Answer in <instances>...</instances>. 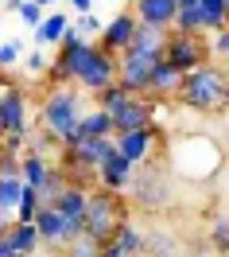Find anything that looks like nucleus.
I'll use <instances>...</instances> for the list:
<instances>
[{
    "label": "nucleus",
    "instance_id": "423d86ee",
    "mask_svg": "<svg viewBox=\"0 0 229 257\" xmlns=\"http://www.w3.org/2000/svg\"><path fill=\"white\" fill-rule=\"evenodd\" d=\"M164 59L179 74L186 70H194V66L210 63V43L202 39V35H186V32H167L164 35Z\"/></svg>",
    "mask_w": 229,
    "mask_h": 257
},
{
    "label": "nucleus",
    "instance_id": "f8f14e48",
    "mask_svg": "<svg viewBox=\"0 0 229 257\" xmlns=\"http://www.w3.org/2000/svg\"><path fill=\"white\" fill-rule=\"evenodd\" d=\"M156 137H160V125H148V128H132V133H120L113 137L116 152L132 164H148L152 152H156Z\"/></svg>",
    "mask_w": 229,
    "mask_h": 257
},
{
    "label": "nucleus",
    "instance_id": "2eb2a0df",
    "mask_svg": "<svg viewBox=\"0 0 229 257\" xmlns=\"http://www.w3.org/2000/svg\"><path fill=\"white\" fill-rule=\"evenodd\" d=\"M128 12L136 16V24H144V28L171 32V24H175V0H132Z\"/></svg>",
    "mask_w": 229,
    "mask_h": 257
},
{
    "label": "nucleus",
    "instance_id": "4c0bfd02",
    "mask_svg": "<svg viewBox=\"0 0 229 257\" xmlns=\"http://www.w3.org/2000/svg\"><path fill=\"white\" fill-rule=\"evenodd\" d=\"M222 253H229V234H226V249H222Z\"/></svg>",
    "mask_w": 229,
    "mask_h": 257
},
{
    "label": "nucleus",
    "instance_id": "6ab92c4d",
    "mask_svg": "<svg viewBox=\"0 0 229 257\" xmlns=\"http://www.w3.org/2000/svg\"><path fill=\"white\" fill-rule=\"evenodd\" d=\"M66 28H70V20H66L62 12L43 16V20H39V28H35V43H39V47H58L62 35H66Z\"/></svg>",
    "mask_w": 229,
    "mask_h": 257
},
{
    "label": "nucleus",
    "instance_id": "c756f323",
    "mask_svg": "<svg viewBox=\"0 0 229 257\" xmlns=\"http://www.w3.org/2000/svg\"><path fill=\"white\" fill-rule=\"evenodd\" d=\"M47 66H50V59H47V47H39V51H32L28 55V74H47Z\"/></svg>",
    "mask_w": 229,
    "mask_h": 257
},
{
    "label": "nucleus",
    "instance_id": "c85d7f7f",
    "mask_svg": "<svg viewBox=\"0 0 229 257\" xmlns=\"http://www.w3.org/2000/svg\"><path fill=\"white\" fill-rule=\"evenodd\" d=\"M20 51H24V43H20V39L0 43V70H12V66L20 63Z\"/></svg>",
    "mask_w": 229,
    "mask_h": 257
},
{
    "label": "nucleus",
    "instance_id": "aec40b11",
    "mask_svg": "<svg viewBox=\"0 0 229 257\" xmlns=\"http://www.w3.org/2000/svg\"><path fill=\"white\" fill-rule=\"evenodd\" d=\"M198 24H202V35H218L226 28V0H198Z\"/></svg>",
    "mask_w": 229,
    "mask_h": 257
},
{
    "label": "nucleus",
    "instance_id": "393cba45",
    "mask_svg": "<svg viewBox=\"0 0 229 257\" xmlns=\"http://www.w3.org/2000/svg\"><path fill=\"white\" fill-rule=\"evenodd\" d=\"M20 195H24V179L20 176H0V207L8 210V214H16Z\"/></svg>",
    "mask_w": 229,
    "mask_h": 257
},
{
    "label": "nucleus",
    "instance_id": "ea45409f",
    "mask_svg": "<svg viewBox=\"0 0 229 257\" xmlns=\"http://www.w3.org/2000/svg\"><path fill=\"white\" fill-rule=\"evenodd\" d=\"M128 257H144V253H128Z\"/></svg>",
    "mask_w": 229,
    "mask_h": 257
},
{
    "label": "nucleus",
    "instance_id": "7ed1b4c3",
    "mask_svg": "<svg viewBox=\"0 0 229 257\" xmlns=\"http://www.w3.org/2000/svg\"><path fill=\"white\" fill-rule=\"evenodd\" d=\"M82 113H86V97L78 86H50L43 94V101H39V128L62 145V137L78 125Z\"/></svg>",
    "mask_w": 229,
    "mask_h": 257
},
{
    "label": "nucleus",
    "instance_id": "9b49d317",
    "mask_svg": "<svg viewBox=\"0 0 229 257\" xmlns=\"http://www.w3.org/2000/svg\"><path fill=\"white\" fill-rule=\"evenodd\" d=\"M132 172H136V164L124 160V156L113 148V152H109V156L98 164L94 179H98L101 191H120V195H124V191H128V183H132Z\"/></svg>",
    "mask_w": 229,
    "mask_h": 257
},
{
    "label": "nucleus",
    "instance_id": "e433bc0d",
    "mask_svg": "<svg viewBox=\"0 0 229 257\" xmlns=\"http://www.w3.org/2000/svg\"><path fill=\"white\" fill-rule=\"evenodd\" d=\"M39 4H43V8H47V4H62V0H39Z\"/></svg>",
    "mask_w": 229,
    "mask_h": 257
},
{
    "label": "nucleus",
    "instance_id": "f704fd0d",
    "mask_svg": "<svg viewBox=\"0 0 229 257\" xmlns=\"http://www.w3.org/2000/svg\"><path fill=\"white\" fill-rule=\"evenodd\" d=\"M0 257H24V253L16 249V245L8 241V234H0Z\"/></svg>",
    "mask_w": 229,
    "mask_h": 257
},
{
    "label": "nucleus",
    "instance_id": "4be33fe9",
    "mask_svg": "<svg viewBox=\"0 0 229 257\" xmlns=\"http://www.w3.org/2000/svg\"><path fill=\"white\" fill-rule=\"evenodd\" d=\"M171 32L202 35V24H198V0H175V24H171Z\"/></svg>",
    "mask_w": 229,
    "mask_h": 257
},
{
    "label": "nucleus",
    "instance_id": "f3484780",
    "mask_svg": "<svg viewBox=\"0 0 229 257\" xmlns=\"http://www.w3.org/2000/svg\"><path fill=\"white\" fill-rule=\"evenodd\" d=\"M4 234H8V241H12L24 257H39V249H43V238H39L35 222H12Z\"/></svg>",
    "mask_w": 229,
    "mask_h": 257
},
{
    "label": "nucleus",
    "instance_id": "4468645a",
    "mask_svg": "<svg viewBox=\"0 0 229 257\" xmlns=\"http://www.w3.org/2000/svg\"><path fill=\"white\" fill-rule=\"evenodd\" d=\"M132 32H136V16H132V12H116L109 24H101V35L94 43L105 47V51H113V55H120V51L132 43Z\"/></svg>",
    "mask_w": 229,
    "mask_h": 257
},
{
    "label": "nucleus",
    "instance_id": "ddd939ff",
    "mask_svg": "<svg viewBox=\"0 0 229 257\" xmlns=\"http://www.w3.org/2000/svg\"><path fill=\"white\" fill-rule=\"evenodd\" d=\"M179 82H182V74L167 63V59H160V63L148 70V90H144V97H152V101H175Z\"/></svg>",
    "mask_w": 229,
    "mask_h": 257
},
{
    "label": "nucleus",
    "instance_id": "72a5a7b5",
    "mask_svg": "<svg viewBox=\"0 0 229 257\" xmlns=\"http://www.w3.org/2000/svg\"><path fill=\"white\" fill-rule=\"evenodd\" d=\"M0 176H20V156L16 152H0Z\"/></svg>",
    "mask_w": 229,
    "mask_h": 257
},
{
    "label": "nucleus",
    "instance_id": "0eeeda50",
    "mask_svg": "<svg viewBox=\"0 0 229 257\" xmlns=\"http://www.w3.org/2000/svg\"><path fill=\"white\" fill-rule=\"evenodd\" d=\"M35 230H39L43 245H50V249H66L78 234H86L82 218H66V214H58L54 207H39L35 210Z\"/></svg>",
    "mask_w": 229,
    "mask_h": 257
},
{
    "label": "nucleus",
    "instance_id": "bb28decb",
    "mask_svg": "<svg viewBox=\"0 0 229 257\" xmlns=\"http://www.w3.org/2000/svg\"><path fill=\"white\" fill-rule=\"evenodd\" d=\"M124 97H128V90H124L120 82H109L105 90H98V94H94V105H98V109H105V113H113Z\"/></svg>",
    "mask_w": 229,
    "mask_h": 257
},
{
    "label": "nucleus",
    "instance_id": "412c9836",
    "mask_svg": "<svg viewBox=\"0 0 229 257\" xmlns=\"http://www.w3.org/2000/svg\"><path fill=\"white\" fill-rule=\"evenodd\" d=\"M144 257H182L179 241L171 238L167 230H148L144 234Z\"/></svg>",
    "mask_w": 229,
    "mask_h": 257
},
{
    "label": "nucleus",
    "instance_id": "9d476101",
    "mask_svg": "<svg viewBox=\"0 0 229 257\" xmlns=\"http://www.w3.org/2000/svg\"><path fill=\"white\" fill-rule=\"evenodd\" d=\"M109 117H113V137L132 133V128H148V125H156V101L144 94H128Z\"/></svg>",
    "mask_w": 229,
    "mask_h": 257
},
{
    "label": "nucleus",
    "instance_id": "6e6552de",
    "mask_svg": "<svg viewBox=\"0 0 229 257\" xmlns=\"http://www.w3.org/2000/svg\"><path fill=\"white\" fill-rule=\"evenodd\" d=\"M35 128L28 121V94L24 86H4L0 90V141L4 137H32Z\"/></svg>",
    "mask_w": 229,
    "mask_h": 257
},
{
    "label": "nucleus",
    "instance_id": "b1692460",
    "mask_svg": "<svg viewBox=\"0 0 229 257\" xmlns=\"http://www.w3.org/2000/svg\"><path fill=\"white\" fill-rule=\"evenodd\" d=\"M8 8H12V12H16L20 20H24V24H28V28H39V20L47 16V8H43V4H39V0H8Z\"/></svg>",
    "mask_w": 229,
    "mask_h": 257
},
{
    "label": "nucleus",
    "instance_id": "c9c22d12",
    "mask_svg": "<svg viewBox=\"0 0 229 257\" xmlns=\"http://www.w3.org/2000/svg\"><path fill=\"white\" fill-rule=\"evenodd\" d=\"M66 4H70V8H74V12H90V8H94V0H66Z\"/></svg>",
    "mask_w": 229,
    "mask_h": 257
},
{
    "label": "nucleus",
    "instance_id": "20e7f679",
    "mask_svg": "<svg viewBox=\"0 0 229 257\" xmlns=\"http://www.w3.org/2000/svg\"><path fill=\"white\" fill-rule=\"evenodd\" d=\"M90 51H94V39H86L74 24L66 28L62 43L54 47V59L47 66V82L50 86H74V74L82 70V63L90 59Z\"/></svg>",
    "mask_w": 229,
    "mask_h": 257
},
{
    "label": "nucleus",
    "instance_id": "a878e982",
    "mask_svg": "<svg viewBox=\"0 0 229 257\" xmlns=\"http://www.w3.org/2000/svg\"><path fill=\"white\" fill-rule=\"evenodd\" d=\"M39 207H43L39 191L24 183V195H20V203H16V214H12V218H16V222H35V210H39Z\"/></svg>",
    "mask_w": 229,
    "mask_h": 257
},
{
    "label": "nucleus",
    "instance_id": "2f4dec72",
    "mask_svg": "<svg viewBox=\"0 0 229 257\" xmlns=\"http://www.w3.org/2000/svg\"><path fill=\"white\" fill-rule=\"evenodd\" d=\"M226 234H229V218H214L210 222V241L218 249H226Z\"/></svg>",
    "mask_w": 229,
    "mask_h": 257
},
{
    "label": "nucleus",
    "instance_id": "dca6fc26",
    "mask_svg": "<svg viewBox=\"0 0 229 257\" xmlns=\"http://www.w3.org/2000/svg\"><path fill=\"white\" fill-rule=\"evenodd\" d=\"M86 195H90V187H82V183H66L62 191L54 195L50 203H43V207H54L58 214H66V218H82V214H86Z\"/></svg>",
    "mask_w": 229,
    "mask_h": 257
},
{
    "label": "nucleus",
    "instance_id": "cd10ccee",
    "mask_svg": "<svg viewBox=\"0 0 229 257\" xmlns=\"http://www.w3.org/2000/svg\"><path fill=\"white\" fill-rule=\"evenodd\" d=\"M98 249H101V245L90 238V234H78V238L62 249V257H98Z\"/></svg>",
    "mask_w": 229,
    "mask_h": 257
},
{
    "label": "nucleus",
    "instance_id": "5701e85b",
    "mask_svg": "<svg viewBox=\"0 0 229 257\" xmlns=\"http://www.w3.org/2000/svg\"><path fill=\"white\" fill-rule=\"evenodd\" d=\"M113 241L124 249V253H144V230L132 222H124V226H116V234H113Z\"/></svg>",
    "mask_w": 229,
    "mask_h": 257
},
{
    "label": "nucleus",
    "instance_id": "a211bd4d",
    "mask_svg": "<svg viewBox=\"0 0 229 257\" xmlns=\"http://www.w3.org/2000/svg\"><path fill=\"white\" fill-rule=\"evenodd\" d=\"M47 172H50V160H47V156H39V152H32V148H24V152H20V179H24L28 187L39 191V183L47 179Z\"/></svg>",
    "mask_w": 229,
    "mask_h": 257
},
{
    "label": "nucleus",
    "instance_id": "7c9ffc66",
    "mask_svg": "<svg viewBox=\"0 0 229 257\" xmlns=\"http://www.w3.org/2000/svg\"><path fill=\"white\" fill-rule=\"evenodd\" d=\"M210 55H218V59H229V24L210 39Z\"/></svg>",
    "mask_w": 229,
    "mask_h": 257
},
{
    "label": "nucleus",
    "instance_id": "39448f33",
    "mask_svg": "<svg viewBox=\"0 0 229 257\" xmlns=\"http://www.w3.org/2000/svg\"><path fill=\"white\" fill-rule=\"evenodd\" d=\"M128 191H132V203L140 210H164V207H171V199H175V195H171V176H167L164 168H156L152 160L136 164Z\"/></svg>",
    "mask_w": 229,
    "mask_h": 257
},
{
    "label": "nucleus",
    "instance_id": "1a4fd4ad",
    "mask_svg": "<svg viewBox=\"0 0 229 257\" xmlns=\"http://www.w3.org/2000/svg\"><path fill=\"white\" fill-rule=\"evenodd\" d=\"M109 82H116V55L94 43L90 59H86L82 70L74 74V86H78V90H86V94H98V90H105Z\"/></svg>",
    "mask_w": 229,
    "mask_h": 257
},
{
    "label": "nucleus",
    "instance_id": "f257e3e1",
    "mask_svg": "<svg viewBox=\"0 0 229 257\" xmlns=\"http://www.w3.org/2000/svg\"><path fill=\"white\" fill-rule=\"evenodd\" d=\"M175 101L190 113H222L229 105V70L218 63H202L194 70H186Z\"/></svg>",
    "mask_w": 229,
    "mask_h": 257
},
{
    "label": "nucleus",
    "instance_id": "58836bf2",
    "mask_svg": "<svg viewBox=\"0 0 229 257\" xmlns=\"http://www.w3.org/2000/svg\"><path fill=\"white\" fill-rule=\"evenodd\" d=\"M226 20H229V0H226Z\"/></svg>",
    "mask_w": 229,
    "mask_h": 257
},
{
    "label": "nucleus",
    "instance_id": "473e14b6",
    "mask_svg": "<svg viewBox=\"0 0 229 257\" xmlns=\"http://www.w3.org/2000/svg\"><path fill=\"white\" fill-rule=\"evenodd\" d=\"M74 28H78V32H82L86 39H90V35H101V20H98V16H90V12H86V16L78 20Z\"/></svg>",
    "mask_w": 229,
    "mask_h": 257
},
{
    "label": "nucleus",
    "instance_id": "f03ea898",
    "mask_svg": "<svg viewBox=\"0 0 229 257\" xmlns=\"http://www.w3.org/2000/svg\"><path fill=\"white\" fill-rule=\"evenodd\" d=\"M132 218V207H128V195L120 191H101V187H90L86 195V214H82V226L86 234L98 241H109L116 234V226H124Z\"/></svg>",
    "mask_w": 229,
    "mask_h": 257
}]
</instances>
